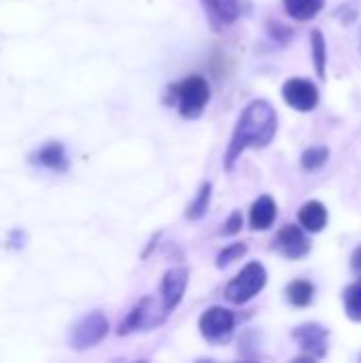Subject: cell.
<instances>
[{
	"label": "cell",
	"instance_id": "1",
	"mask_svg": "<svg viewBox=\"0 0 361 363\" xmlns=\"http://www.w3.org/2000/svg\"><path fill=\"white\" fill-rule=\"evenodd\" d=\"M277 136V111L266 100H253L240 115L226 151V170H232L245 149H264Z\"/></svg>",
	"mask_w": 361,
	"mask_h": 363
},
{
	"label": "cell",
	"instance_id": "2",
	"mask_svg": "<svg viewBox=\"0 0 361 363\" xmlns=\"http://www.w3.org/2000/svg\"><path fill=\"white\" fill-rule=\"evenodd\" d=\"M170 96L174 98L179 113L187 119H198L209 100H211V85L204 77L200 74H191L187 79H183L181 83L170 87Z\"/></svg>",
	"mask_w": 361,
	"mask_h": 363
},
{
	"label": "cell",
	"instance_id": "3",
	"mask_svg": "<svg viewBox=\"0 0 361 363\" xmlns=\"http://www.w3.org/2000/svg\"><path fill=\"white\" fill-rule=\"evenodd\" d=\"M266 268L260 262H251L247 264L226 287V298L232 304H247L249 300H253L266 285Z\"/></svg>",
	"mask_w": 361,
	"mask_h": 363
},
{
	"label": "cell",
	"instance_id": "4",
	"mask_svg": "<svg viewBox=\"0 0 361 363\" xmlns=\"http://www.w3.org/2000/svg\"><path fill=\"white\" fill-rule=\"evenodd\" d=\"M234 315L223 306H213L200 317V334L211 345H226L234 334Z\"/></svg>",
	"mask_w": 361,
	"mask_h": 363
},
{
	"label": "cell",
	"instance_id": "5",
	"mask_svg": "<svg viewBox=\"0 0 361 363\" xmlns=\"http://www.w3.org/2000/svg\"><path fill=\"white\" fill-rule=\"evenodd\" d=\"M109 334V321L100 311L89 313L87 317H83L70 334V345L77 351H85L96 347L98 342L104 340V336Z\"/></svg>",
	"mask_w": 361,
	"mask_h": 363
},
{
	"label": "cell",
	"instance_id": "6",
	"mask_svg": "<svg viewBox=\"0 0 361 363\" xmlns=\"http://www.w3.org/2000/svg\"><path fill=\"white\" fill-rule=\"evenodd\" d=\"M272 249H277L287 259H302L311 251V242L302 228L298 225H283L272 240Z\"/></svg>",
	"mask_w": 361,
	"mask_h": 363
},
{
	"label": "cell",
	"instance_id": "7",
	"mask_svg": "<svg viewBox=\"0 0 361 363\" xmlns=\"http://www.w3.org/2000/svg\"><path fill=\"white\" fill-rule=\"evenodd\" d=\"M294 340L300 345V349L311 355L315 362L317 359H323L326 353H328V336L330 332L319 325V323H304V325H298L294 330Z\"/></svg>",
	"mask_w": 361,
	"mask_h": 363
},
{
	"label": "cell",
	"instance_id": "8",
	"mask_svg": "<svg viewBox=\"0 0 361 363\" xmlns=\"http://www.w3.org/2000/svg\"><path fill=\"white\" fill-rule=\"evenodd\" d=\"M283 98L291 108L300 113H309L319 104V91L309 79H289L283 85Z\"/></svg>",
	"mask_w": 361,
	"mask_h": 363
},
{
	"label": "cell",
	"instance_id": "9",
	"mask_svg": "<svg viewBox=\"0 0 361 363\" xmlns=\"http://www.w3.org/2000/svg\"><path fill=\"white\" fill-rule=\"evenodd\" d=\"M187 281H189V272L187 268H170L164 274L162 281V313L170 315L183 300L185 289H187Z\"/></svg>",
	"mask_w": 361,
	"mask_h": 363
},
{
	"label": "cell",
	"instance_id": "10",
	"mask_svg": "<svg viewBox=\"0 0 361 363\" xmlns=\"http://www.w3.org/2000/svg\"><path fill=\"white\" fill-rule=\"evenodd\" d=\"M204 6V13L213 26V30H223L232 26L240 15V2L238 0H200Z\"/></svg>",
	"mask_w": 361,
	"mask_h": 363
},
{
	"label": "cell",
	"instance_id": "11",
	"mask_svg": "<svg viewBox=\"0 0 361 363\" xmlns=\"http://www.w3.org/2000/svg\"><path fill=\"white\" fill-rule=\"evenodd\" d=\"M162 323L160 319H155L153 313V300L151 298H143L123 319V323L119 325V336H126L130 332H138V330H147L151 325Z\"/></svg>",
	"mask_w": 361,
	"mask_h": 363
},
{
	"label": "cell",
	"instance_id": "12",
	"mask_svg": "<svg viewBox=\"0 0 361 363\" xmlns=\"http://www.w3.org/2000/svg\"><path fill=\"white\" fill-rule=\"evenodd\" d=\"M274 219H277V202L270 196H260L251 206V215H249L251 230L266 232L272 228Z\"/></svg>",
	"mask_w": 361,
	"mask_h": 363
},
{
	"label": "cell",
	"instance_id": "13",
	"mask_svg": "<svg viewBox=\"0 0 361 363\" xmlns=\"http://www.w3.org/2000/svg\"><path fill=\"white\" fill-rule=\"evenodd\" d=\"M298 219H300V225L306 230V232H321L328 223V208L317 202V200H311L306 204H302L300 213H298Z\"/></svg>",
	"mask_w": 361,
	"mask_h": 363
},
{
	"label": "cell",
	"instance_id": "14",
	"mask_svg": "<svg viewBox=\"0 0 361 363\" xmlns=\"http://www.w3.org/2000/svg\"><path fill=\"white\" fill-rule=\"evenodd\" d=\"M36 164L55 170V172H64L68 168V157H66V149L60 143H49L43 149H38V153L34 155Z\"/></svg>",
	"mask_w": 361,
	"mask_h": 363
},
{
	"label": "cell",
	"instance_id": "15",
	"mask_svg": "<svg viewBox=\"0 0 361 363\" xmlns=\"http://www.w3.org/2000/svg\"><path fill=\"white\" fill-rule=\"evenodd\" d=\"M287 13L298 19V21H309L313 19L326 4V0H283Z\"/></svg>",
	"mask_w": 361,
	"mask_h": 363
},
{
	"label": "cell",
	"instance_id": "16",
	"mask_svg": "<svg viewBox=\"0 0 361 363\" xmlns=\"http://www.w3.org/2000/svg\"><path fill=\"white\" fill-rule=\"evenodd\" d=\"M313 294H315V287L309 283V281H294L291 285H287L285 289V296H287V302L298 306V308H304L313 302Z\"/></svg>",
	"mask_w": 361,
	"mask_h": 363
},
{
	"label": "cell",
	"instance_id": "17",
	"mask_svg": "<svg viewBox=\"0 0 361 363\" xmlns=\"http://www.w3.org/2000/svg\"><path fill=\"white\" fill-rule=\"evenodd\" d=\"M311 51H313V62L315 70L321 79H326V62H328V51H326V38L319 30L311 32Z\"/></svg>",
	"mask_w": 361,
	"mask_h": 363
},
{
	"label": "cell",
	"instance_id": "18",
	"mask_svg": "<svg viewBox=\"0 0 361 363\" xmlns=\"http://www.w3.org/2000/svg\"><path fill=\"white\" fill-rule=\"evenodd\" d=\"M211 183H204L202 187H200V191H198V196H196V200L187 206V219H191V221H198V219H202L204 215H206V211H209V204H211Z\"/></svg>",
	"mask_w": 361,
	"mask_h": 363
},
{
	"label": "cell",
	"instance_id": "19",
	"mask_svg": "<svg viewBox=\"0 0 361 363\" xmlns=\"http://www.w3.org/2000/svg\"><path fill=\"white\" fill-rule=\"evenodd\" d=\"M345 311L351 321H361V281L353 283L345 291Z\"/></svg>",
	"mask_w": 361,
	"mask_h": 363
},
{
	"label": "cell",
	"instance_id": "20",
	"mask_svg": "<svg viewBox=\"0 0 361 363\" xmlns=\"http://www.w3.org/2000/svg\"><path fill=\"white\" fill-rule=\"evenodd\" d=\"M328 157H330L328 147H321V145L311 147V149H306L302 153V168L304 170H317V168H321L328 162Z\"/></svg>",
	"mask_w": 361,
	"mask_h": 363
},
{
	"label": "cell",
	"instance_id": "21",
	"mask_svg": "<svg viewBox=\"0 0 361 363\" xmlns=\"http://www.w3.org/2000/svg\"><path fill=\"white\" fill-rule=\"evenodd\" d=\"M247 253V247L243 242H234V245H228L219 255H217V268H228L232 262L240 259L243 255Z\"/></svg>",
	"mask_w": 361,
	"mask_h": 363
},
{
	"label": "cell",
	"instance_id": "22",
	"mask_svg": "<svg viewBox=\"0 0 361 363\" xmlns=\"http://www.w3.org/2000/svg\"><path fill=\"white\" fill-rule=\"evenodd\" d=\"M240 228H243V215L238 211H234L230 215V219L226 221V225H223V234L226 236H234V234L240 232Z\"/></svg>",
	"mask_w": 361,
	"mask_h": 363
},
{
	"label": "cell",
	"instance_id": "23",
	"mask_svg": "<svg viewBox=\"0 0 361 363\" xmlns=\"http://www.w3.org/2000/svg\"><path fill=\"white\" fill-rule=\"evenodd\" d=\"M351 268H353V272L361 279V245L355 249V253L351 257Z\"/></svg>",
	"mask_w": 361,
	"mask_h": 363
}]
</instances>
